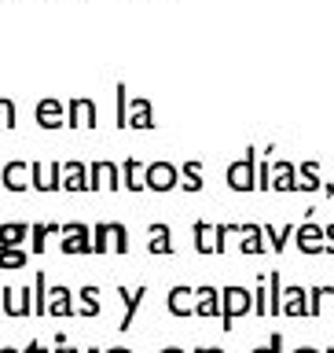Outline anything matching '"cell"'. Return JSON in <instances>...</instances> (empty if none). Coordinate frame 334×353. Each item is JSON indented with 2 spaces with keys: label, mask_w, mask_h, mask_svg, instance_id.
Segmentation results:
<instances>
[{
  "label": "cell",
  "mask_w": 334,
  "mask_h": 353,
  "mask_svg": "<svg viewBox=\"0 0 334 353\" xmlns=\"http://www.w3.org/2000/svg\"><path fill=\"white\" fill-rule=\"evenodd\" d=\"M247 313H253V291L250 287H239V283L220 287V327L231 331L236 320L247 316Z\"/></svg>",
  "instance_id": "obj_1"
},
{
  "label": "cell",
  "mask_w": 334,
  "mask_h": 353,
  "mask_svg": "<svg viewBox=\"0 0 334 353\" xmlns=\"http://www.w3.org/2000/svg\"><path fill=\"white\" fill-rule=\"evenodd\" d=\"M225 184L231 188V192H253L258 188V148H247V154L236 162H228L225 170Z\"/></svg>",
  "instance_id": "obj_2"
},
{
  "label": "cell",
  "mask_w": 334,
  "mask_h": 353,
  "mask_svg": "<svg viewBox=\"0 0 334 353\" xmlns=\"http://www.w3.org/2000/svg\"><path fill=\"white\" fill-rule=\"evenodd\" d=\"M180 184V170L173 162H147L143 165V188L151 192H173Z\"/></svg>",
  "instance_id": "obj_3"
},
{
  "label": "cell",
  "mask_w": 334,
  "mask_h": 353,
  "mask_svg": "<svg viewBox=\"0 0 334 353\" xmlns=\"http://www.w3.org/2000/svg\"><path fill=\"white\" fill-rule=\"evenodd\" d=\"M59 250L63 254H92V228L81 225V221H70V225H63L59 232Z\"/></svg>",
  "instance_id": "obj_4"
},
{
  "label": "cell",
  "mask_w": 334,
  "mask_h": 353,
  "mask_svg": "<svg viewBox=\"0 0 334 353\" xmlns=\"http://www.w3.org/2000/svg\"><path fill=\"white\" fill-rule=\"evenodd\" d=\"M30 184L37 192H59L63 188V162H30Z\"/></svg>",
  "instance_id": "obj_5"
},
{
  "label": "cell",
  "mask_w": 334,
  "mask_h": 353,
  "mask_svg": "<svg viewBox=\"0 0 334 353\" xmlns=\"http://www.w3.org/2000/svg\"><path fill=\"white\" fill-rule=\"evenodd\" d=\"M66 125L70 129H96V103L88 96H74L66 103Z\"/></svg>",
  "instance_id": "obj_6"
},
{
  "label": "cell",
  "mask_w": 334,
  "mask_h": 353,
  "mask_svg": "<svg viewBox=\"0 0 334 353\" xmlns=\"http://www.w3.org/2000/svg\"><path fill=\"white\" fill-rule=\"evenodd\" d=\"M99 188H110V192L121 188V170L114 162H92L88 165V192H99Z\"/></svg>",
  "instance_id": "obj_7"
},
{
  "label": "cell",
  "mask_w": 334,
  "mask_h": 353,
  "mask_svg": "<svg viewBox=\"0 0 334 353\" xmlns=\"http://www.w3.org/2000/svg\"><path fill=\"white\" fill-rule=\"evenodd\" d=\"M165 309H169V316L176 320H187V316H195V287H173L169 298H165Z\"/></svg>",
  "instance_id": "obj_8"
},
{
  "label": "cell",
  "mask_w": 334,
  "mask_h": 353,
  "mask_svg": "<svg viewBox=\"0 0 334 353\" xmlns=\"http://www.w3.org/2000/svg\"><path fill=\"white\" fill-rule=\"evenodd\" d=\"M0 294H4V316H15V320H22V316H30L33 313V291H11V287H0Z\"/></svg>",
  "instance_id": "obj_9"
},
{
  "label": "cell",
  "mask_w": 334,
  "mask_h": 353,
  "mask_svg": "<svg viewBox=\"0 0 334 353\" xmlns=\"http://www.w3.org/2000/svg\"><path fill=\"white\" fill-rule=\"evenodd\" d=\"M195 316H202V320H220V291L217 287H209V283H202L195 291Z\"/></svg>",
  "instance_id": "obj_10"
},
{
  "label": "cell",
  "mask_w": 334,
  "mask_h": 353,
  "mask_svg": "<svg viewBox=\"0 0 334 353\" xmlns=\"http://www.w3.org/2000/svg\"><path fill=\"white\" fill-rule=\"evenodd\" d=\"M37 125L41 129H63L66 118H63V103L55 96H44L37 103Z\"/></svg>",
  "instance_id": "obj_11"
},
{
  "label": "cell",
  "mask_w": 334,
  "mask_h": 353,
  "mask_svg": "<svg viewBox=\"0 0 334 353\" xmlns=\"http://www.w3.org/2000/svg\"><path fill=\"white\" fill-rule=\"evenodd\" d=\"M48 316H77V305H74V291L70 287H52L48 291Z\"/></svg>",
  "instance_id": "obj_12"
},
{
  "label": "cell",
  "mask_w": 334,
  "mask_h": 353,
  "mask_svg": "<svg viewBox=\"0 0 334 353\" xmlns=\"http://www.w3.org/2000/svg\"><path fill=\"white\" fill-rule=\"evenodd\" d=\"M129 129H154V107L151 99H129Z\"/></svg>",
  "instance_id": "obj_13"
},
{
  "label": "cell",
  "mask_w": 334,
  "mask_h": 353,
  "mask_svg": "<svg viewBox=\"0 0 334 353\" xmlns=\"http://www.w3.org/2000/svg\"><path fill=\"white\" fill-rule=\"evenodd\" d=\"M63 188L66 192H88V165L85 162H63Z\"/></svg>",
  "instance_id": "obj_14"
},
{
  "label": "cell",
  "mask_w": 334,
  "mask_h": 353,
  "mask_svg": "<svg viewBox=\"0 0 334 353\" xmlns=\"http://www.w3.org/2000/svg\"><path fill=\"white\" fill-rule=\"evenodd\" d=\"M147 250L158 254V258H165V254H173V228L162 225V221H154V225L147 228Z\"/></svg>",
  "instance_id": "obj_15"
},
{
  "label": "cell",
  "mask_w": 334,
  "mask_h": 353,
  "mask_svg": "<svg viewBox=\"0 0 334 353\" xmlns=\"http://www.w3.org/2000/svg\"><path fill=\"white\" fill-rule=\"evenodd\" d=\"M26 176H30V165L26 162H8L4 170H0V181H4L8 192H26V188H30Z\"/></svg>",
  "instance_id": "obj_16"
},
{
  "label": "cell",
  "mask_w": 334,
  "mask_h": 353,
  "mask_svg": "<svg viewBox=\"0 0 334 353\" xmlns=\"http://www.w3.org/2000/svg\"><path fill=\"white\" fill-rule=\"evenodd\" d=\"M118 294H121V302H125V316H121V331H129V327H132V320H136V309H140V302L147 298V287H136V291H129V287H118Z\"/></svg>",
  "instance_id": "obj_17"
},
{
  "label": "cell",
  "mask_w": 334,
  "mask_h": 353,
  "mask_svg": "<svg viewBox=\"0 0 334 353\" xmlns=\"http://www.w3.org/2000/svg\"><path fill=\"white\" fill-rule=\"evenodd\" d=\"M239 236H247L239 243L242 254H264L269 250V243H264V228L261 225H239Z\"/></svg>",
  "instance_id": "obj_18"
},
{
  "label": "cell",
  "mask_w": 334,
  "mask_h": 353,
  "mask_svg": "<svg viewBox=\"0 0 334 353\" xmlns=\"http://www.w3.org/2000/svg\"><path fill=\"white\" fill-rule=\"evenodd\" d=\"M272 192H298L291 162H272Z\"/></svg>",
  "instance_id": "obj_19"
},
{
  "label": "cell",
  "mask_w": 334,
  "mask_h": 353,
  "mask_svg": "<svg viewBox=\"0 0 334 353\" xmlns=\"http://www.w3.org/2000/svg\"><path fill=\"white\" fill-rule=\"evenodd\" d=\"M26 239H30V225H22V221L0 225V247H22Z\"/></svg>",
  "instance_id": "obj_20"
},
{
  "label": "cell",
  "mask_w": 334,
  "mask_h": 353,
  "mask_svg": "<svg viewBox=\"0 0 334 353\" xmlns=\"http://www.w3.org/2000/svg\"><path fill=\"white\" fill-rule=\"evenodd\" d=\"M320 236H324V232L313 228V225L294 228V239H298V247H302L305 254H320V250H324V243H320Z\"/></svg>",
  "instance_id": "obj_21"
},
{
  "label": "cell",
  "mask_w": 334,
  "mask_h": 353,
  "mask_svg": "<svg viewBox=\"0 0 334 353\" xmlns=\"http://www.w3.org/2000/svg\"><path fill=\"white\" fill-rule=\"evenodd\" d=\"M180 188L184 192H202V165H198L195 159H187L180 165Z\"/></svg>",
  "instance_id": "obj_22"
},
{
  "label": "cell",
  "mask_w": 334,
  "mask_h": 353,
  "mask_svg": "<svg viewBox=\"0 0 334 353\" xmlns=\"http://www.w3.org/2000/svg\"><path fill=\"white\" fill-rule=\"evenodd\" d=\"M283 298H286V302H283V313H286V316H305V313H309V302H305L309 294L302 291V287H286Z\"/></svg>",
  "instance_id": "obj_23"
},
{
  "label": "cell",
  "mask_w": 334,
  "mask_h": 353,
  "mask_svg": "<svg viewBox=\"0 0 334 353\" xmlns=\"http://www.w3.org/2000/svg\"><path fill=\"white\" fill-rule=\"evenodd\" d=\"M77 298H81L77 316H99V309H103V305H99V287H92V283L81 287V294H77Z\"/></svg>",
  "instance_id": "obj_24"
},
{
  "label": "cell",
  "mask_w": 334,
  "mask_h": 353,
  "mask_svg": "<svg viewBox=\"0 0 334 353\" xmlns=\"http://www.w3.org/2000/svg\"><path fill=\"white\" fill-rule=\"evenodd\" d=\"M63 225H30V243H33V254H44L48 247V236H59Z\"/></svg>",
  "instance_id": "obj_25"
},
{
  "label": "cell",
  "mask_w": 334,
  "mask_h": 353,
  "mask_svg": "<svg viewBox=\"0 0 334 353\" xmlns=\"http://www.w3.org/2000/svg\"><path fill=\"white\" fill-rule=\"evenodd\" d=\"M121 184L129 192H143V181H140V159H125L121 162Z\"/></svg>",
  "instance_id": "obj_26"
},
{
  "label": "cell",
  "mask_w": 334,
  "mask_h": 353,
  "mask_svg": "<svg viewBox=\"0 0 334 353\" xmlns=\"http://www.w3.org/2000/svg\"><path fill=\"white\" fill-rule=\"evenodd\" d=\"M33 313L48 316V280H44V272H37V280H33Z\"/></svg>",
  "instance_id": "obj_27"
},
{
  "label": "cell",
  "mask_w": 334,
  "mask_h": 353,
  "mask_svg": "<svg viewBox=\"0 0 334 353\" xmlns=\"http://www.w3.org/2000/svg\"><path fill=\"white\" fill-rule=\"evenodd\" d=\"M195 250L213 254V225L209 221H195Z\"/></svg>",
  "instance_id": "obj_28"
},
{
  "label": "cell",
  "mask_w": 334,
  "mask_h": 353,
  "mask_svg": "<svg viewBox=\"0 0 334 353\" xmlns=\"http://www.w3.org/2000/svg\"><path fill=\"white\" fill-rule=\"evenodd\" d=\"M283 313V283H280V272H269V316Z\"/></svg>",
  "instance_id": "obj_29"
},
{
  "label": "cell",
  "mask_w": 334,
  "mask_h": 353,
  "mask_svg": "<svg viewBox=\"0 0 334 353\" xmlns=\"http://www.w3.org/2000/svg\"><path fill=\"white\" fill-rule=\"evenodd\" d=\"M0 269H26V250L22 247H0Z\"/></svg>",
  "instance_id": "obj_30"
},
{
  "label": "cell",
  "mask_w": 334,
  "mask_h": 353,
  "mask_svg": "<svg viewBox=\"0 0 334 353\" xmlns=\"http://www.w3.org/2000/svg\"><path fill=\"white\" fill-rule=\"evenodd\" d=\"M110 250V221H99L92 228V254H107Z\"/></svg>",
  "instance_id": "obj_31"
},
{
  "label": "cell",
  "mask_w": 334,
  "mask_h": 353,
  "mask_svg": "<svg viewBox=\"0 0 334 353\" xmlns=\"http://www.w3.org/2000/svg\"><path fill=\"white\" fill-rule=\"evenodd\" d=\"M110 247H114V254H129V228L121 225V221H110Z\"/></svg>",
  "instance_id": "obj_32"
},
{
  "label": "cell",
  "mask_w": 334,
  "mask_h": 353,
  "mask_svg": "<svg viewBox=\"0 0 334 353\" xmlns=\"http://www.w3.org/2000/svg\"><path fill=\"white\" fill-rule=\"evenodd\" d=\"M114 92H118V121H114V125H118V129H129V88L118 81Z\"/></svg>",
  "instance_id": "obj_33"
},
{
  "label": "cell",
  "mask_w": 334,
  "mask_h": 353,
  "mask_svg": "<svg viewBox=\"0 0 334 353\" xmlns=\"http://www.w3.org/2000/svg\"><path fill=\"white\" fill-rule=\"evenodd\" d=\"M253 309H258V316H269V276L258 280V291H253Z\"/></svg>",
  "instance_id": "obj_34"
},
{
  "label": "cell",
  "mask_w": 334,
  "mask_h": 353,
  "mask_svg": "<svg viewBox=\"0 0 334 353\" xmlns=\"http://www.w3.org/2000/svg\"><path fill=\"white\" fill-rule=\"evenodd\" d=\"M258 188L272 192V151H264V162L258 165Z\"/></svg>",
  "instance_id": "obj_35"
},
{
  "label": "cell",
  "mask_w": 334,
  "mask_h": 353,
  "mask_svg": "<svg viewBox=\"0 0 334 353\" xmlns=\"http://www.w3.org/2000/svg\"><path fill=\"white\" fill-rule=\"evenodd\" d=\"M228 232H239V225H213V254L228 250Z\"/></svg>",
  "instance_id": "obj_36"
},
{
  "label": "cell",
  "mask_w": 334,
  "mask_h": 353,
  "mask_svg": "<svg viewBox=\"0 0 334 353\" xmlns=\"http://www.w3.org/2000/svg\"><path fill=\"white\" fill-rule=\"evenodd\" d=\"M0 129H15V103L0 96Z\"/></svg>",
  "instance_id": "obj_37"
},
{
  "label": "cell",
  "mask_w": 334,
  "mask_h": 353,
  "mask_svg": "<svg viewBox=\"0 0 334 353\" xmlns=\"http://www.w3.org/2000/svg\"><path fill=\"white\" fill-rule=\"evenodd\" d=\"M250 353H283V335L275 331V335H269V342H264V346L250 350Z\"/></svg>",
  "instance_id": "obj_38"
},
{
  "label": "cell",
  "mask_w": 334,
  "mask_h": 353,
  "mask_svg": "<svg viewBox=\"0 0 334 353\" xmlns=\"http://www.w3.org/2000/svg\"><path fill=\"white\" fill-rule=\"evenodd\" d=\"M22 353H48V350H44V346H41V342H30V346H26V350H22Z\"/></svg>",
  "instance_id": "obj_39"
},
{
  "label": "cell",
  "mask_w": 334,
  "mask_h": 353,
  "mask_svg": "<svg viewBox=\"0 0 334 353\" xmlns=\"http://www.w3.org/2000/svg\"><path fill=\"white\" fill-rule=\"evenodd\" d=\"M195 353H225V350H220V346H198Z\"/></svg>",
  "instance_id": "obj_40"
},
{
  "label": "cell",
  "mask_w": 334,
  "mask_h": 353,
  "mask_svg": "<svg viewBox=\"0 0 334 353\" xmlns=\"http://www.w3.org/2000/svg\"><path fill=\"white\" fill-rule=\"evenodd\" d=\"M55 353H66V339H63V335L55 339Z\"/></svg>",
  "instance_id": "obj_41"
},
{
  "label": "cell",
  "mask_w": 334,
  "mask_h": 353,
  "mask_svg": "<svg viewBox=\"0 0 334 353\" xmlns=\"http://www.w3.org/2000/svg\"><path fill=\"white\" fill-rule=\"evenodd\" d=\"M66 353H81V350H70V346H66ZM85 353H103V350H96V346H92V350H85Z\"/></svg>",
  "instance_id": "obj_42"
},
{
  "label": "cell",
  "mask_w": 334,
  "mask_h": 353,
  "mask_svg": "<svg viewBox=\"0 0 334 353\" xmlns=\"http://www.w3.org/2000/svg\"><path fill=\"white\" fill-rule=\"evenodd\" d=\"M103 353H132V350H125V346H114V350H103Z\"/></svg>",
  "instance_id": "obj_43"
},
{
  "label": "cell",
  "mask_w": 334,
  "mask_h": 353,
  "mask_svg": "<svg viewBox=\"0 0 334 353\" xmlns=\"http://www.w3.org/2000/svg\"><path fill=\"white\" fill-rule=\"evenodd\" d=\"M162 353H184V350H180V346H165Z\"/></svg>",
  "instance_id": "obj_44"
},
{
  "label": "cell",
  "mask_w": 334,
  "mask_h": 353,
  "mask_svg": "<svg viewBox=\"0 0 334 353\" xmlns=\"http://www.w3.org/2000/svg\"><path fill=\"white\" fill-rule=\"evenodd\" d=\"M294 353H320V350H313V346H302V350H294Z\"/></svg>",
  "instance_id": "obj_45"
},
{
  "label": "cell",
  "mask_w": 334,
  "mask_h": 353,
  "mask_svg": "<svg viewBox=\"0 0 334 353\" xmlns=\"http://www.w3.org/2000/svg\"><path fill=\"white\" fill-rule=\"evenodd\" d=\"M0 353H22V350H11V346H0Z\"/></svg>",
  "instance_id": "obj_46"
},
{
  "label": "cell",
  "mask_w": 334,
  "mask_h": 353,
  "mask_svg": "<svg viewBox=\"0 0 334 353\" xmlns=\"http://www.w3.org/2000/svg\"><path fill=\"white\" fill-rule=\"evenodd\" d=\"M0 316H4V294H0Z\"/></svg>",
  "instance_id": "obj_47"
}]
</instances>
